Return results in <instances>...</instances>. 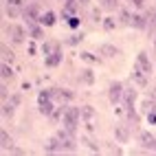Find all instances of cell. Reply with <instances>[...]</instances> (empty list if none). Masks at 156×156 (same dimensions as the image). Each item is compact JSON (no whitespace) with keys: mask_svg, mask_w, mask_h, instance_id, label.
I'll return each instance as SVG.
<instances>
[{"mask_svg":"<svg viewBox=\"0 0 156 156\" xmlns=\"http://www.w3.org/2000/svg\"><path fill=\"white\" fill-rule=\"evenodd\" d=\"M79 119H81V108H73L66 103L64 108V117H62V126H64L66 132L75 134L77 132V126H79Z\"/></svg>","mask_w":156,"mask_h":156,"instance_id":"1","label":"cell"},{"mask_svg":"<svg viewBox=\"0 0 156 156\" xmlns=\"http://www.w3.org/2000/svg\"><path fill=\"white\" fill-rule=\"evenodd\" d=\"M40 7L35 2H29L24 9H22V18H24V22L27 24H33V22H40Z\"/></svg>","mask_w":156,"mask_h":156,"instance_id":"2","label":"cell"},{"mask_svg":"<svg viewBox=\"0 0 156 156\" xmlns=\"http://www.w3.org/2000/svg\"><path fill=\"white\" fill-rule=\"evenodd\" d=\"M123 92H126V88H123L121 81H112L110 88H108V101L117 106L119 101H123Z\"/></svg>","mask_w":156,"mask_h":156,"instance_id":"3","label":"cell"},{"mask_svg":"<svg viewBox=\"0 0 156 156\" xmlns=\"http://www.w3.org/2000/svg\"><path fill=\"white\" fill-rule=\"evenodd\" d=\"M7 33H9V37H11L13 44H22L24 40H27V29L22 24H11V27L7 29Z\"/></svg>","mask_w":156,"mask_h":156,"instance_id":"4","label":"cell"},{"mask_svg":"<svg viewBox=\"0 0 156 156\" xmlns=\"http://www.w3.org/2000/svg\"><path fill=\"white\" fill-rule=\"evenodd\" d=\"M134 68L143 70L145 75H150V73H152V62H150V57H147L145 51H141V53L136 55V64H134Z\"/></svg>","mask_w":156,"mask_h":156,"instance_id":"5","label":"cell"},{"mask_svg":"<svg viewBox=\"0 0 156 156\" xmlns=\"http://www.w3.org/2000/svg\"><path fill=\"white\" fill-rule=\"evenodd\" d=\"M53 99L59 101V103H70L73 99H75V92L66 90V88H53Z\"/></svg>","mask_w":156,"mask_h":156,"instance_id":"6","label":"cell"},{"mask_svg":"<svg viewBox=\"0 0 156 156\" xmlns=\"http://www.w3.org/2000/svg\"><path fill=\"white\" fill-rule=\"evenodd\" d=\"M77 11H79V2H77V0H64V7H62V16H64V20L77 16Z\"/></svg>","mask_w":156,"mask_h":156,"instance_id":"7","label":"cell"},{"mask_svg":"<svg viewBox=\"0 0 156 156\" xmlns=\"http://www.w3.org/2000/svg\"><path fill=\"white\" fill-rule=\"evenodd\" d=\"M139 141H141V145H143V150L156 152V139L152 136L150 132H141V134H139Z\"/></svg>","mask_w":156,"mask_h":156,"instance_id":"8","label":"cell"},{"mask_svg":"<svg viewBox=\"0 0 156 156\" xmlns=\"http://www.w3.org/2000/svg\"><path fill=\"white\" fill-rule=\"evenodd\" d=\"M147 22H150V18H147V16L132 13V22H130V27H132V29H139V31H143L145 27H147Z\"/></svg>","mask_w":156,"mask_h":156,"instance_id":"9","label":"cell"},{"mask_svg":"<svg viewBox=\"0 0 156 156\" xmlns=\"http://www.w3.org/2000/svg\"><path fill=\"white\" fill-rule=\"evenodd\" d=\"M44 152H48V154H55V152H62V139L57 136H51L48 139V143H46V147H44Z\"/></svg>","mask_w":156,"mask_h":156,"instance_id":"10","label":"cell"},{"mask_svg":"<svg viewBox=\"0 0 156 156\" xmlns=\"http://www.w3.org/2000/svg\"><path fill=\"white\" fill-rule=\"evenodd\" d=\"M29 33L33 40H44V24H40V22L29 24Z\"/></svg>","mask_w":156,"mask_h":156,"instance_id":"11","label":"cell"},{"mask_svg":"<svg viewBox=\"0 0 156 156\" xmlns=\"http://www.w3.org/2000/svg\"><path fill=\"white\" fill-rule=\"evenodd\" d=\"M132 81H134L139 88H145V86H147V75H145L143 70L134 68V73H132Z\"/></svg>","mask_w":156,"mask_h":156,"instance_id":"12","label":"cell"},{"mask_svg":"<svg viewBox=\"0 0 156 156\" xmlns=\"http://www.w3.org/2000/svg\"><path fill=\"white\" fill-rule=\"evenodd\" d=\"M99 55L101 57H117L119 55V48L112 46V44H101L99 46Z\"/></svg>","mask_w":156,"mask_h":156,"instance_id":"13","label":"cell"},{"mask_svg":"<svg viewBox=\"0 0 156 156\" xmlns=\"http://www.w3.org/2000/svg\"><path fill=\"white\" fill-rule=\"evenodd\" d=\"M62 51H57V53H53V55H46V59H44V64H46V68H55V66H59L62 64Z\"/></svg>","mask_w":156,"mask_h":156,"instance_id":"14","label":"cell"},{"mask_svg":"<svg viewBox=\"0 0 156 156\" xmlns=\"http://www.w3.org/2000/svg\"><path fill=\"white\" fill-rule=\"evenodd\" d=\"M114 136H117L119 143H128L130 141V132H128L126 126H117V128H114Z\"/></svg>","mask_w":156,"mask_h":156,"instance_id":"15","label":"cell"},{"mask_svg":"<svg viewBox=\"0 0 156 156\" xmlns=\"http://www.w3.org/2000/svg\"><path fill=\"white\" fill-rule=\"evenodd\" d=\"M57 51H62V48H59V44L55 42V40H46V42L42 44V53L44 55H53V53H57Z\"/></svg>","mask_w":156,"mask_h":156,"instance_id":"16","label":"cell"},{"mask_svg":"<svg viewBox=\"0 0 156 156\" xmlns=\"http://www.w3.org/2000/svg\"><path fill=\"white\" fill-rule=\"evenodd\" d=\"M55 20H57L55 11H44L42 16H40V24H44V27H53V24H55Z\"/></svg>","mask_w":156,"mask_h":156,"instance_id":"17","label":"cell"},{"mask_svg":"<svg viewBox=\"0 0 156 156\" xmlns=\"http://www.w3.org/2000/svg\"><path fill=\"white\" fill-rule=\"evenodd\" d=\"M37 110H40V114H44V117H51V114L55 112V108H53V101H44V103H37Z\"/></svg>","mask_w":156,"mask_h":156,"instance_id":"18","label":"cell"},{"mask_svg":"<svg viewBox=\"0 0 156 156\" xmlns=\"http://www.w3.org/2000/svg\"><path fill=\"white\" fill-rule=\"evenodd\" d=\"M18 103H20V97L16 95V97L11 99V103H5V108H2V114H5V117H11V114H13V110H16V106H18Z\"/></svg>","mask_w":156,"mask_h":156,"instance_id":"19","label":"cell"},{"mask_svg":"<svg viewBox=\"0 0 156 156\" xmlns=\"http://www.w3.org/2000/svg\"><path fill=\"white\" fill-rule=\"evenodd\" d=\"M81 84H86V86H92L95 84V75H92V70L90 68H86V70H81Z\"/></svg>","mask_w":156,"mask_h":156,"instance_id":"20","label":"cell"},{"mask_svg":"<svg viewBox=\"0 0 156 156\" xmlns=\"http://www.w3.org/2000/svg\"><path fill=\"white\" fill-rule=\"evenodd\" d=\"M0 143H2V150H9V147H11V145H13L11 136H9V132H7L5 128L0 130Z\"/></svg>","mask_w":156,"mask_h":156,"instance_id":"21","label":"cell"},{"mask_svg":"<svg viewBox=\"0 0 156 156\" xmlns=\"http://www.w3.org/2000/svg\"><path fill=\"white\" fill-rule=\"evenodd\" d=\"M5 13L9 18H18L20 13H22V9H20L18 5H5Z\"/></svg>","mask_w":156,"mask_h":156,"instance_id":"22","label":"cell"},{"mask_svg":"<svg viewBox=\"0 0 156 156\" xmlns=\"http://www.w3.org/2000/svg\"><path fill=\"white\" fill-rule=\"evenodd\" d=\"M44 101H55V99H53V88H51V90H40L37 103H44Z\"/></svg>","mask_w":156,"mask_h":156,"instance_id":"23","label":"cell"},{"mask_svg":"<svg viewBox=\"0 0 156 156\" xmlns=\"http://www.w3.org/2000/svg\"><path fill=\"white\" fill-rule=\"evenodd\" d=\"M130 22H132V13L128 11V9H121L119 11V24H128L130 27Z\"/></svg>","mask_w":156,"mask_h":156,"instance_id":"24","label":"cell"},{"mask_svg":"<svg viewBox=\"0 0 156 156\" xmlns=\"http://www.w3.org/2000/svg\"><path fill=\"white\" fill-rule=\"evenodd\" d=\"M99 5L106 11H114V9H119V0H99Z\"/></svg>","mask_w":156,"mask_h":156,"instance_id":"25","label":"cell"},{"mask_svg":"<svg viewBox=\"0 0 156 156\" xmlns=\"http://www.w3.org/2000/svg\"><path fill=\"white\" fill-rule=\"evenodd\" d=\"M0 73H2V79H5V81L13 77V70H11V66H9V62H2V68H0Z\"/></svg>","mask_w":156,"mask_h":156,"instance_id":"26","label":"cell"},{"mask_svg":"<svg viewBox=\"0 0 156 156\" xmlns=\"http://www.w3.org/2000/svg\"><path fill=\"white\" fill-rule=\"evenodd\" d=\"M154 108H156V101H154V99H145V101L141 103V110H143L145 114H147L150 110H154Z\"/></svg>","mask_w":156,"mask_h":156,"instance_id":"27","label":"cell"},{"mask_svg":"<svg viewBox=\"0 0 156 156\" xmlns=\"http://www.w3.org/2000/svg\"><path fill=\"white\" fill-rule=\"evenodd\" d=\"M81 117H84L86 121L92 119V117H95V108H92V106H84V108H81Z\"/></svg>","mask_w":156,"mask_h":156,"instance_id":"28","label":"cell"},{"mask_svg":"<svg viewBox=\"0 0 156 156\" xmlns=\"http://www.w3.org/2000/svg\"><path fill=\"white\" fill-rule=\"evenodd\" d=\"M79 57H81V62H88V64H99V62H101V59H97L92 53H81Z\"/></svg>","mask_w":156,"mask_h":156,"instance_id":"29","label":"cell"},{"mask_svg":"<svg viewBox=\"0 0 156 156\" xmlns=\"http://www.w3.org/2000/svg\"><path fill=\"white\" fill-rule=\"evenodd\" d=\"M101 27H103V31H112L114 27H117V22H114L112 18H103V22H101Z\"/></svg>","mask_w":156,"mask_h":156,"instance_id":"30","label":"cell"},{"mask_svg":"<svg viewBox=\"0 0 156 156\" xmlns=\"http://www.w3.org/2000/svg\"><path fill=\"white\" fill-rule=\"evenodd\" d=\"M81 40H84V35H81V33H75V35H70V37H68V46H75V44H79Z\"/></svg>","mask_w":156,"mask_h":156,"instance_id":"31","label":"cell"},{"mask_svg":"<svg viewBox=\"0 0 156 156\" xmlns=\"http://www.w3.org/2000/svg\"><path fill=\"white\" fill-rule=\"evenodd\" d=\"M11 59H13V53L7 46H2V62H11Z\"/></svg>","mask_w":156,"mask_h":156,"instance_id":"32","label":"cell"},{"mask_svg":"<svg viewBox=\"0 0 156 156\" xmlns=\"http://www.w3.org/2000/svg\"><path fill=\"white\" fill-rule=\"evenodd\" d=\"M66 22H68V27H70V29H77V27H79V18H77V16H73V18H68V20H66Z\"/></svg>","mask_w":156,"mask_h":156,"instance_id":"33","label":"cell"},{"mask_svg":"<svg viewBox=\"0 0 156 156\" xmlns=\"http://www.w3.org/2000/svg\"><path fill=\"white\" fill-rule=\"evenodd\" d=\"M145 117H147V121L152 123V126H156V108H154V110H150L147 114H145Z\"/></svg>","mask_w":156,"mask_h":156,"instance_id":"34","label":"cell"},{"mask_svg":"<svg viewBox=\"0 0 156 156\" xmlns=\"http://www.w3.org/2000/svg\"><path fill=\"white\" fill-rule=\"evenodd\" d=\"M130 2L136 7V9H141V7H145V0H130Z\"/></svg>","mask_w":156,"mask_h":156,"instance_id":"35","label":"cell"},{"mask_svg":"<svg viewBox=\"0 0 156 156\" xmlns=\"http://www.w3.org/2000/svg\"><path fill=\"white\" fill-rule=\"evenodd\" d=\"M0 95H2V99H7V95H9V90H7V86L2 84V92H0Z\"/></svg>","mask_w":156,"mask_h":156,"instance_id":"36","label":"cell"},{"mask_svg":"<svg viewBox=\"0 0 156 156\" xmlns=\"http://www.w3.org/2000/svg\"><path fill=\"white\" fill-rule=\"evenodd\" d=\"M150 24H152V27H154V29H156V13H154V16H152V18H150Z\"/></svg>","mask_w":156,"mask_h":156,"instance_id":"37","label":"cell"},{"mask_svg":"<svg viewBox=\"0 0 156 156\" xmlns=\"http://www.w3.org/2000/svg\"><path fill=\"white\" fill-rule=\"evenodd\" d=\"M79 5H90V0H77Z\"/></svg>","mask_w":156,"mask_h":156,"instance_id":"38","label":"cell"},{"mask_svg":"<svg viewBox=\"0 0 156 156\" xmlns=\"http://www.w3.org/2000/svg\"><path fill=\"white\" fill-rule=\"evenodd\" d=\"M16 2V0H5V5H13Z\"/></svg>","mask_w":156,"mask_h":156,"instance_id":"39","label":"cell"},{"mask_svg":"<svg viewBox=\"0 0 156 156\" xmlns=\"http://www.w3.org/2000/svg\"><path fill=\"white\" fill-rule=\"evenodd\" d=\"M154 48H156V29H154Z\"/></svg>","mask_w":156,"mask_h":156,"instance_id":"40","label":"cell"}]
</instances>
